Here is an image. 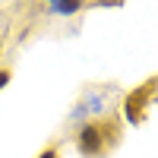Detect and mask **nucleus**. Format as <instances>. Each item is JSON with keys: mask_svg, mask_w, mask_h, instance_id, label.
<instances>
[{"mask_svg": "<svg viewBox=\"0 0 158 158\" xmlns=\"http://www.w3.org/2000/svg\"><path fill=\"white\" fill-rule=\"evenodd\" d=\"M0 57H3V38H0Z\"/></svg>", "mask_w": 158, "mask_h": 158, "instance_id": "7", "label": "nucleus"}, {"mask_svg": "<svg viewBox=\"0 0 158 158\" xmlns=\"http://www.w3.org/2000/svg\"><path fill=\"white\" fill-rule=\"evenodd\" d=\"M10 79H13V73H10V67H0V92H3V89L10 85Z\"/></svg>", "mask_w": 158, "mask_h": 158, "instance_id": "5", "label": "nucleus"}, {"mask_svg": "<svg viewBox=\"0 0 158 158\" xmlns=\"http://www.w3.org/2000/svg\"><path fill=\"white\" fill-rule=\"evenodd\" d=\"M123 139V117L120 114H101V117H92L79 127V136H76V152L82 158H108Z\"/></svg>", "mask_w": 158, "mask_h": 158, "instance_id": "1", "label": "nucleus"}, {"mask_svg": "<svg viewBox=\"0 0 158 158\" xmlns=\"http://www.w3.org/2000/svg\"><path fill=\"white\" fill-rule=\"evenodd\" d=\"M85 6V0H54L51 3V10L57 13V16H73V13H79Z\"/></svg>", "mask_w": 158, "mask_h": 158, "instance_id": "3", "label": "nucleus"}, {"mask_svg": "<svg viewBox=\"0 0 158 158\" xmlns=\"http://www.w3.org/2000/svg\"><path fill=\"white\" fill-rule=\"evenodd\" d=\"M155 98H158V73L149 76V79H142L136 89H130L123 95V120L130 127H139L149 117V108H152Z\"/></svg>", "mask_w": 158, "mask_h": 158, "instance_id": "2", "label": "nucleus"}, {"mask_svg": "<svg viewBox=\"0 0 158 158\" xmlns=\"http://www.w3.org/2000/svg\"><path fill=\"white\" fill-rule=\"evenodd\" d=\"M85 3H92V6H123L127 0H85Z\"/></svg>", "mask_w": 158, "mask_h": 158, "instance_id": "4", "label": "nucleus"}, {"mask_svg": "<svg viewBox=\"0 0 158 158\" xmlns=\"http://www.w3.org/2000/svg\"><path fill=\"white\" fill-rule=\"evenodd\" d=\"M38 158H60V149H57V146H48V149L38 155Z\"/></svg>", "mask_w": 158, "mask_h": 158, "instance_id": "6", "label": "nucleus"}]
</instances>
